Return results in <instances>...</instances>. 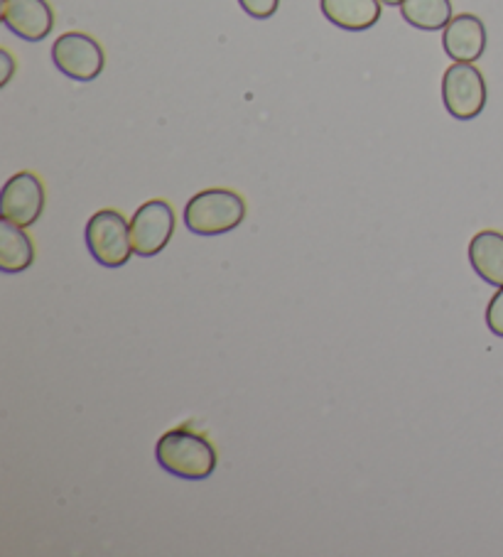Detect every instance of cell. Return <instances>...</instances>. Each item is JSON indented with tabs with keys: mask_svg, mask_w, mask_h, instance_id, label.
<instances>
[{
	"mask_svg": "<svg viewBox=\"0 0 503 557\" xmlns=\"http://www.w3.org/2000/svg\"><path fill=\"white\" fill-rule=\"evenodd\" d=\"M155 459L164 472L187 479V482H205L217 472V447L195 430L175 428L168 430L155 445Z\"/></svg>",
	"mask_w": 503,
	"mask_h": 557,
	"instance_id": "1",
	"label": "cell"
},
{
	"mask_svg": "<svg viewBox=\"0 0 503 557\" xmlns=\"http://www.w3.org/2000/svg\"><path fill=\"white\" fill-rule=\"evenodd\" d=\"M185 226L187 232L197 236H221L244 224L246 201L234 189L211 187L197 191L185 207Z\"/></svg>",
	"mask_w": 503,
	"mask_h": 557,
	"instance_id": "2",
	"label": "cell"
},
{
	"mask_svg": "<svg viewBox=\"0 0 503 557\" xmlns=\"http://www.w3.org/2000/svg\"><path fill=\"white\" fill-rule=\"evenodd\" d=\"M84 242L91 258L103 268H123L131 261V221H125L121 211L101 209L86 221Z\"/></svg>",
	"mask_w": 503,
	"mask_h": 557,
	"instance_id": "3",
	"label": "cell"
},
{
	"mask_svg": "<svg viewBox=\"0 0 503 557\" xmlns=\"http://www.w3.org/2000/svg\"><path fill=\"white\" fill-rule=\"evenodd\" d=\"M489 89L483 74L469 62H454L442 76V103L452 119L471 121L487 109Z\"/></svg>",
	"mask_w": 503,
	"mask_h": 557,
	"instance_id": "4",
	"label": "cell"
},
{
	"mask_svg": "<svg viewBox=\"0 0 503 557\" xmlns=\"http://www.w3.org/2000/svg\"><path fill=\"white\" fill-rule=\"evenodd\" d=\"M52 62L74 82H94L106 66L103 47L86 33H64L52 45Z\"/></svg>",
	"mask_w": 503,
	"mask_h": 557,
	"instance_id": "5",
	"label": "cell"
},
{
	"mask_svg": "<svg viewBox=\"0 0 503 557\" xmlns=\"http://www.w3.org/2000/svg\"><path fill=\"white\" fill-rule=\"evenodd\" d=\"M175 234V211L164 199H150L138 207L131 219L133 251L140 258H152L168 248Z\"/></svg>",
	"mask_w": 503,
	"mask_h": 557,
	"instance_id": "6",
	"label": "cell"
},
{
	"mask_svg": "<svg viewBox=\"0 0 503 557\" xmlns=\"http://www.w3.org/2000/svg\"><path fill=\"white\" fill-rule=\"evenodd\" d=\"M45 211V185L30 170L15 172L0 195V219L15 226H33Z\"/></svg>",
	"mask_w": 503,
	"mask_h": 557,
	"instance_id": "7",
	"label": "cell"
},
{
	"mask_svg": "<svg viewBox=\"0 0 503 557\" xmlns=\"http://www.w3.org/2000/svg\"><path fill=\"white\" fill-rule=\"evenodd\" d=\"M0 17L25 42H42L54 27V11L47 0H3Z\"/></svg>",
	"mask_w": 503,
	"mask_h": 557,
	"instance_id": "8",
	"label": "cell"
},
{
	"mask_svg": "<svg viewBox=\"0 0 503 557\" xmlns=\"http://www.w3.org/2000/svg\"><path fill=\"white\" fill-rule=\"evenodd\" d=\"M442 47L444 54L454 62L474 64L481 60L483 50H487V27H483L481 17L471 13L454 15L442 30Z\"/></svg>",
	"mask_w": 503,
	"mask_h": 557,
	"instance_id": "9",
	"label": "cell"
},
{
	"mask_svg": "<svg viewBox=\"0 0 503 557\" xmlns=\"http://www.w3.org/2000/svg\"><path fill=\"white\" fill-rule=\"evenodd\" d=\"M381 0H319L322 15L346 33H364L381 21Z\"/></svg>",
	"mask_w": 503,
	"mask_h": 557,
	"instance_id": "10",
	"label": "cell"
},
{
	"mask_svg": "<svg viewBox=\"0 0 503 557\" xmlns=\"http://www.w3.org/2000/svg\"><path fill=\"white\" fill-rule=\"evenodd\" d=\"M469 263L483 283L503 287V234L483 228L469 242Z\"/></svg>",
	"mask_w": 503,
	"mask_h": 557,
	"instance_id": "11",
	"label": "cell"
},
{
	"mask_svg": "<svg viewBox=\"0 0 503 557\" xmlns=\"http://www.w3.org/2000/svg\"><path fill=\"white\" fill-rule=\"evenodd\" d=\"M35 263V244L23 226L0 219V271L23 273Z\"/></svg>",
	"mask_w": 503,
	"mask_h": 557,
	"instance_id": "12",
	"label": "cell"
},
{
	"mask_svg": "<svg viewBox=\"0 0 503 557\" xmlns=\"http://www.w3.org/2000/svg\"><path fill=\"white\" fill-rule=\"evenodd\" d=\"M403 21L425 33H438L454 17L452 0H403Z\"/></svg>",
	"mask_w": 503,
	"mask_h": 557,
	"instance_id": "13",
	"label": "cell"
},
{
	"mask_svg": "<svg viewBox=\"0 0 503 557\" xmlns=\"http://www.w3.org/2000/svg\"><path fill=\"white\" fill-rule=\"evenodd\" d=\"M244 13L254 17V21H268L273 17L280 8V0H238Z\"/></svg>",
	"mask_w": 503,
	"mask_h": 557,
	"instance_id": "14",
	"label": "cell"
},
{
	"mask_svg": "<svg viewBox=\"0 0 503 557\" xmlns=\"http://www.w3.org/2000/svg\"><path fill=\"white\" fill-rule=\"evenodd\" d=\"M487 326L491 334H496V337L503 339V287H499L487 307Z\"/></svg>",
	"mask_w": 503,
	"mask_h": 557,
	"instance_id": "15",
	"label": "cell"
},
{
	"mask_svg": "<svg viewBox=\"0 0 503 557\" xmlns=\"http://www.w3.org/2000/svg\"><path fill=\"white\" fill-rule=\"evenodd\" d=\"M0 64H3V76H0V86H8L15 74V60L8 50H0Z\"/></svg>",
	"mask_w": 503,
	"mask_h": 557,
	"instance_id": "16",
	"label": "cell"
},
{
	"mask_svg": "<svg viewBox=\"0 0 503 557\" xmlns=\"http://www.w3.org/2000/svg\"><path fill=\"white\" fill-rule=\"evenodd\" d=\"M381 3H383V5H391V8H393V5H398V8H401L403 0H381Z\"/></svg>",
	"mask_w": 503,
	"mask_h": 557,
	"instance_id": "17",
	"label": "cell"
}]
</instances>
